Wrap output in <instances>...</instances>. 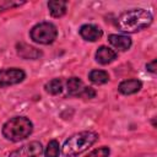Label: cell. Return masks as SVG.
<instances>
[{
    "label": "cell",
    "instance_id": "obj_1",
    "mask_svg": "<svg viewBox=\"0 0 157 157\" xmlns=\"http://www.w3.org/2000/svg\"><path fill=\"white\" fill-rule=\"evenodd\" d=\"M153 21L152 13L146 9H131L124 11L117 18V28L124 33H136L147 28Z\"/></svg>",
    "mask_w": 157,
    "mask_h": 157
},
{
    "label": "cell",
    "instance_id": "obj_2",
    "mask_svg": "<svg viewBox=\"0 0 157 157\" xmlns=\"http://www.w3.org/2000/svg\"><path fill=\"white\" fill-rule=\"evenodd\" d=\"M98 134L94 131H80L66 139L61 146L64 157H76L91 147L97 140Z\"/></svg>",
    "mask_w": 157,
    "mask_h": 157
},
{
    "label": "cell",
    "instance_id": "obj_3",
    "mask_svg": "<svg viewBox=\"0 0 157 157\" xmlns=\"http://www.w3.org/2000/svg\"><path fill=\"white\" fill-rule=\"evenodd\" d=\"M2 136L12 142L27 139L33 131L32 121L26 117H13L2 125Z\"/></svg>",
    "mask_w": 157,
    "mask_h": 157
},
{
    "label": "cell",
    "instance_id": "obj_4",
    "mask_svg": "<svg viewBox=\"0 0 157 157\" xmlns=\"http://www.w3.org/2000/svg\"><path fill=\"white\" fill-rule=\"evenodd\" d=\"M29 37L38 44H52L58 37V28L52 22H40L32 27Z\"/></svg>",
    "mask_w": 157,
    "mask_h": 157
},
{
    "label": "cell",
    "instance_id": "obj_5",
    "mask_svg": "<svg viewBox=\"0 0 157 157\" xmlns=\"http://www.w3.org/2000/svg\"><path fill=\"white\" fill-rule=\"evenodd\" d=\"M26 78V72L18 67L0 69V88L21 83Z\"/></svg>",
    "mask_w": 157,
    "mask_h": 157
},
{
    "label": "cell",
    "instance_id": "obj_6",
    "mask_svg": "<svg viewBox=\"0 0 157 157\" xmlns=\"http://www.w3.org/2000/svg\"><path fill=\"white\" fill-rule=\"evenodd\" d=\"M43 153V146L39 141H31L10 152L9 157H39Z\"/></svg>",
    "mask_w": 157,
    "mask_h": 157
},
{
    "label": "cell",
    "instance_id": "obj_7",
    "mask_svg": "<svg viewBox=\"0 0 157 157\" xmlns=\"http://www.w3.org/2000/svg\"><path fill=\"white\" fill-rule=\"evenodd\" d=\"M78 33L87 42H96V40L101 39L102 36H103L102 28L98 27L97 25H92V23L82 25L78 29Z\"/></svg>",
    "mask_w": 157,
    "mask_h": 157
},
{
    "label": "cell",
    "instance_id": "obj_8",
    "mask_svg": "<svg viewBox=\"0 0 157 157\" xmlns=\"http://www.w3.org/2000/svg\"><path fill=\"white\" fill-rule=\"evenodd\" d=\"M16 52L17 55L25 60H36L42 56V52L27 43L20 42L16 44Z\"/></svg>",
    "mask_w": 157,
    "mask_h": 157
},
{
    "label": "cell",
    "instance_id": "obj_9",
    "mask_svg": "<svg viewBox=\"0 0 157 157\" xmlns=\"http://www.w3.org/2000/svg\"><path fill=\"white\" fill-rule=\"evenodd\" d=\"M94 58H96V61L98 64H101V65H108V64H110L112 61H114L118 58V53L114 49L109 48V47L101 45L96 50Z\"/></svg>",
    "mask_w": 157,
    "mask_h": 157
},
{
    "label": "cell",
    "instance_id": "obj_10",
    "mask_svg": "<svg viewBox=\"0 0 157 157\" xmlns=\"http://www.w3.org/2000/svg\"><path fill=\"white\" fill-rule=\"evenodd\" d=\"M108 42L118 50L120 52H126L128 49H130L132 40L129 36L125 34H109L108 36Z\"/></svg>",
    "mask_w": 157,
    "mask_h": 157
},
{
    "label": "cell",
    "instance_id": "obj_11",
    "mask_svg": "<svg viewBox=\"0 0 157 157\" xmlns=\"http://www.w3.org/2000/svg\"><path fill=\"white\" fill-rule=\"evenodd\" d=\"M142 88V82L137 78H129V80H124L119 83L118 86V91L124 94V96H129V94H134L136 92H139Z\"/></svg>",
    "mask_w": 157,
    "mask_h": 157
},
{
    "label": "cell",
    "instance_id": "obj_12",
    "mask_svg": "<svg viewBox=\"0 0 157 157\" xmlns=\"http://www.w3.org/2000/svg\"><path fill=\"white\" fill-rule=\"evenodd\" d=\"M85 85L82 82V80L80 77H70L66 81V90H67V94L70 97H82L83 90H85Z\"/></svg>",
    "mask_w": 157,
    "mask_h": 157
},
{
    "label": "cell",
    "instance_id": "obj_13",
    "mask_svg": "<svg viewBox=\"0 0 157 157\" xmlns=\"http://www.w3.org/2000/svg\"><path fill=\"white\" fill-rule=\"evenodd\" d=\"M48 9H49V12L53 17H63L65 13H66V10H67V2L66 1H61V0H52V1H48Z\"/></svg>",
    "mask_w": 157,
    "mask_h": 157
},
{
    "label": "cell",
    "instance_id": "obj_14",
    "mask_svg": "<svg viewBox=\"0 0 157 157\" xmlns=\"http://www.w3.org/2000/svg\"><path fill=\"white\" fill-rule=\"evenodd\" d=\"M88 78L94 85H104L109 81V75L104 70H92L88 74Z\"/></svg>",
    "mask_w": 157,
    "mask_h": 157
},
{
    "label": "cell",
    "instance_id": "obj_15",
    "mask_svg": "<svg viewBox=\"0 0 157 157\" xmlns=\"http://www.w3.org/2000/svg\"><path fill=\"white\" fill-rule=\"evenodd\" d=\"M63 80L61 78H53L50 81H48L44 85V90L47 93L52 94V96H56L59 93H61L63 91Z\"/></svg>",
    "mask_w": 157,
    "mask_h": 157
},
{
    "label": "cell",
    "instance_id": "obj_16",
    "mask_svg": "<svg viewBox=\"0 0 157 157\" xmlns=\"http://www.w3.org/2000/svg\"><path fill=\"white\" fill-rule=\"evenodd\" d=\"M61 151V147L56 140H50L45 147L44 157H59Z\"/></svg>",
    "mask_w": 157,
    "mask_h": 157
},
{
    "label": "cell",
    "instance_id": "obj_17",
    "mask_svg": "<svg viewBox=\"0 0 157 157\" xmlns=\"http://www.w3.org/2000/svg\"><path fill=\"white\" fill-rule=\"evenodd\" d=\"M109 155H110V148L107 146H102V147H98L91 151L85 157H109Z\"/></svg>",
    "mask_w": 157,
    "mask_h": 157
},
{
    "label": "cell",
    "instance_id": "obj_18",
    "mask_svg": "<svg viewBox=\"0 0 157 157\" xmlns=\"http://www.w3.org/2000/svg\"><path fill=\"white\" fill-rule=\"evenodd\" d=\"M94 97H96V91H94L92 87L86 86L85 90H83V93H82V98H88V99H91V98H94Z\"/></svg>",
    "mask_w": 157,
    "mask_h": 157
},
{
    "label": "cell",
    "instance_id": "obj_19",
    "mask_svg": "<svg viewBox=\"0 0 157 157\" xmlns=\"http://www.w3.org/2000/svg\"><path fill=\"white\" fill-rule=\"evenodd\" d=\"M156 63H157L156 59H153L152 61L147 63V64H146V70L150 71V72H152V74H155V72H156Z\"/></svg>",
    "mask_w": 157,
    "mask_h": 157
}]
</instances>
